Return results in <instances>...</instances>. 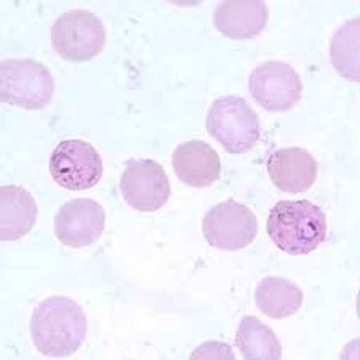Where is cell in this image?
Masks as SVG:
<instances>
[{"mask_svg":"<svg viewBox=\"0 0 360 360\" xmlns=\"http://www.w3.org/2000/svg\"><path fill=\"white\" fill-rule=\"evenodd\" d=\"M51 44L65 60L89 61L104 49L106 27L89 10L66 11L51 27Z\"/></svg>","mask_w":360,"mask_h":360,"instance_id":"5","label":"cell"},{"mask_svg":"<svg viewBox=\"0 0 360 360\" xmlns=\"http://www.w3.org/2000/svg\"><path fill=\"white\" fill-rule=\"evenodd\" d=\"M106 228L104 208L93 199H74L60 208L55 218L58 240L71 248H84L100 239Z\"/></svg>","mask_w":360,"mask_h":360,"instance_id":"10","label":"cell"},{"mask_svg":"<svg viewBox=\"0 0 360 360\" xmlns=\"http://www.w3.org/2000/svg\"><path fill=\"white\" fill-rule=\"evenodd\" d=\"M330 56L341 75L359 82V20L347 21L335 34L330 45Z\"/></svg>","mask_w":360,"mask_h":360,"instance_id":"17","label":"cell"},{"mask_svg":"<svg viewBox=\"0 0 360 360\" xmlns=\"http://www.w3.org/2000/svg\"><path fill=\"white\" fill-rule=\"evenodd\" d=\"M37 219L34 197L20 186L0 188V239L18 240L32 229Z\"/></svg>","mask_w":360,"mask_h":360,"instance_id":"14","label":"cell"},{"mask_svg":"<svg viewBox=\"0 0 360 360\" xmlns=\"http://www.w3.org/2000/svg\"><path fill=\"white\" fill-rule=\"evenodd\" d=\"M173 170L184 184L205 188L218 181L221 175V160L210 144L200 139L186 141L173 153Z\"/></svg>","mask_w":360,"mask_h":360,"instance_id":"12","label":"cell"},{"mask_svg":"<svg viewBox=\"0 0 360 360\" xmlns=\"http://www.w3.org/2000/svg\"><path fill=\"white\" fill-rule=\"evenodd\" d=\"M191 357H226V359H234V354L231 352L228 345H223V342L210 341L207 345H202L199 349H197Z\"/></svg>","mask_w":360,"mask_h":360,"instance_id":"18","label":"cell"},{"mask_svg":"<svg viewBox=\"0 0 360 360\" xmlns=\"http://www.w3.org/2000/svg\"><path fill=\"white\" fill-rule=\"evenodd\" d=\"M269 10L261 0H228L214 11V26L226 37L252 39L268 25Z\"/></svg>","mask_w":360,"mask_h":360,"instance_id":"13","label":"cell"},{"mask_svg":"<svg viewBox=\"0 0 360 360\" xmlns=\"http://www.w3.org/2000/svg\"><path fill=\"white\" fill-rule=\"evenodd\" d=\"M31 335L34 346L45 356H71L85 341V312L71 298L51 296L34 309Z\"/></svg>","mask_w":360,"mask_h":360,"instance_id":"1","label":"cell"},{"mask_svg":"<svg viewBox=\"0 0 360 360\" xmlns=\"http://www.w3.org/2000/svg\"><path fill=\"white\" fill-rule=\"evenodd\" d=\"M248 89L253 100L266 111L283 112L301 100L303 84L287 63L266 61L250 74Z\"/></svg>","mask_w":360,"mask_h":360,"instance_id":"8","label":"cell"},{"mask_svg":"<svg viewBox=\"0 0 360 360\" xmlns=\"http://www.w3.org/2000/svg\"><path fill=\"white\" fill-rule=\"evenodd\" d=\"M236 345L245 359L277 360L282 357L281 342L276 333L253 316L242 319L237 328Z\"/></svg>","mask_w":360,"mask_h":360,"instance_id":"16","label":"cell"},{"mask_svg":"<svg viewBox=\"0 0 360 360\" xmlns=\"http://www.w3.org/2000/svg\"><path fill=\"white\" fill-rule=\"evenodd\" d=\"M50 175L69 191L90 189L103 176V160L98 150L82 139H65L50 158Z\"/></svg>","mask_w":360,"mask_h":360,"instance_id":"6","label":"cell"},{"mask_svg":"<svg viewBox=\"0 0 360 360\" xmlns=\"http://www.w3.org/2000/svg\"><path fill=\"white\" fill-rule=\"evenodd\" d=\"M207 242L219 250H242L258 234V219L248 207L236 200H224L214 205L202 221Z\"/></svg>","mask_w":360,"mask_h":360,"instance_id":"7","label":"cell"},{"mask_svg":"<svg viewBox=\"0 0 360 360\" xmlns=\"http://www.w3.org/2000/svg\"><path fill=\"white\" fill-rule=\"evenodd\" d=\"M271 181L277 189L288 194L304 193L314 184L319 165L316 159L301 148L276 150L268 162Z\"/></svg>","mask_w":360,"mask_h":360,"instance_id":"11","label":"cell"},{"mask_svg":"<svg viewBox=\"0 0 360 360\" xmlns=\"http://www.w3.org/2000/svg\"><path fill=\"white\" fill-rule=\"evenodd\" d=\"M53 75L42 63L11 58L0 65V96L13 106L37 111L51 101Z\"/></svg>","mask_w":360,"mask_h":360,"instance_id":"4","label":"cell"},{"mask_svg":"<svg viewBox=\"0 0 360 360\" xmlns=\"http://www.w3.org/2000/svg\"><path fill=\"white\" fill-rule=\"evenodd\" d=\"M207 130L229 154H245L258 143L259 119L240 96H223L207 114Z\"/></svg>","mask_w":360,"mask_h":360,"instance_id":"3","label":"cell"},{"mask_svg":"<svg viewBox=\"0 0 360 360\" xmlns=\"http://www.w3.org/2000/svg\"><path fill=\"white\" fill-rule=\"evenodd\" d=\"M255 303L264 316L271 319H287L303 304V292L288 278L264 277L255 290Z\"/></svg>","mask_w":360,"mask_h":360,"instance_id":"15","label":"cell"},{"mask_svg":"<svg viewBox=\"0 0 360 360\" xmlns=\"http://www.w3.org/2000/svg\"><path fill=\"white\" fill-rule=\"evenodd\" d=\"M266 226L277 248L290 255L314 252L327 237L325 213L309 200L277 202Z\"/></svg>","mask_w":360,"mask_h":360,"instance_id":"2","label":"cell"},{"mask_svg":"<svg viewBox=\"0 0 360 360\" xmlns=\"http://www.w3.org/2000/svg\"><path fill=\"white\" fill-rule=\"evenodd\" d=\"M120 193L135 210L155 212L170 197V181L159 162L131 160L120 176Z\"/></svg>","mask_w":360,"mask_h":360,"instance_id":"9","label":"cell"}]
</instances>
